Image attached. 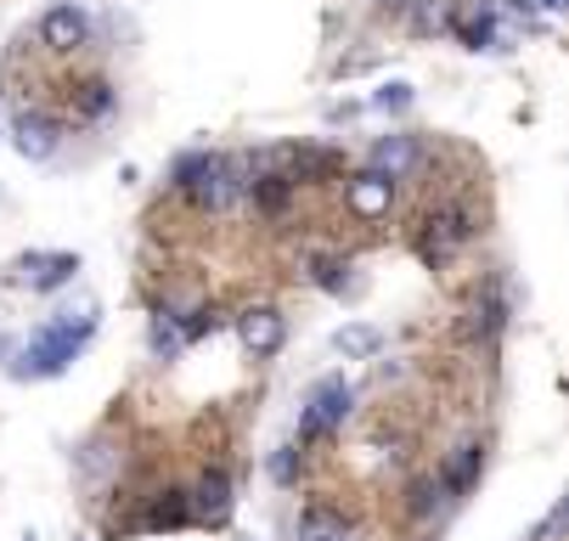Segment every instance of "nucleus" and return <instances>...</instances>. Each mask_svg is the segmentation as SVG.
<instances>
[{
  "label": "nucleus",
  "mask_w": 569,
  "mask_h": 541,
  "mask_svg": "<svg viewBox=\"0 0 569 541\" xmlns=\"http://www.w3.org/2000/svg\"><path fill=\"white\" fill-rule=\"evenodd\" d=\"M91 328H97V304H79V317L73 311H57V322L29 339V350L18 361V378H57L79 350H86Z\"/></svg>",
  "instance_id": "f257e3e1"
},
{
  "label": "nucleus",
  "mask_w": 569,
  "mask_h": 541,
  "mask_svg": "<svg viewBox=\"0 0 569 541\" xmlns=\"http://www.w3.org/2000/svg\"><path fill=\"white\" fill-rule=\"evenodd\" d=\"M350 401H356V390H350L345 378H321L316 390H310V401H305V412H299V440L333 434V429L350 418Z\"/></svg>",
  "instance_id": "f03ea898"
},
{
  "label": "nucleus",
  "mask_w": 569,
  "mask_h": 541,
  "mask_svg": "<svg viewBox=\"0 0 569 541\" xmlns=\"http://www.w3.org/2000/svg\"><path fill=\"white\" fill-rule=\"evenodd\" d=\"M473 238V214L462 209V203H451V209H435L429 220H423V238H418V254L429 260V266H446L462 243Z\"/></svg>",
  "instance_id": "7ed1b4c3"
},
{
  "label": "nucleus",
  "mask_w": 569,
  "mask_h": 541,
  "mask_svg": "<svg viewBox=\"0 0 569 541\" xmlns=\"http://www.w3.org/2000/svg\"><path fill=\"white\" fill-rule=\"evenodd\" d=\"M242 192H249V164H242V159H220V152H214L209 170H203V181L192 187V203L209 209V214H226Z\"/></svg>",
  "instance_id": "20e7f679"
},
{
  "label": "nucleus",
  "mask_w": 569,
  "mask_h": 541,
  "mask_svg": "<svg viewBox=\"0 0 569 541\" xmlns=\"http://www.w3.org/2000/svg\"><path fill=\"white\" fill-rule=\"evenodd\" d=\"M345 203H350L356 220H383L389 203H395V181L378 176V170H361V176L345 181Z\"/></svg>",
  "instance_id": "39448f33"
},
{
  "label": "nucleus",
  "mask_w": 569,
  "mask_h": 541,
  "mask_svg": "<svg viewBox=\"0 0 569 541\" xmlns=\"http://www.w3.org/2000/svg\"><path fill=\"white\" fill-rule=\"evenodd\" d=\"M187 508H192L198 524H226L231 519V480L220 469H203L198 485L187 491Z\"/></svg>",
  "instance_id": "423d86ee"
},
{
  "label": "nucleus",
  "mask_w": 569,
  "mask_h": 541,
  "mask_svg": "<svg viewBox=\"0 0 569 541\" xmlns=\"http://www.w3.org/2000/svg\"><path fill=\"white\" fill-rule=\"evenodd\" d=\"M40 40H46V51H79L91 40V18L79 7H51L40 18Z\"/></svg>",
  "instance_id": "0eeeda50"
},
{
  "label": "nucleus",
  "mask_w": 569,
  "mask_h": 541,
  "mask_svg": "<svg viewBox=\"0 0 569 541\" xmlns=\"http://www.w3.org/2000/svg\"><path fill=\"white\" fill-rule=\"evenodd\" d=\"M237 333H242V344H249L254 355H277L282 339H288V328H282V317L271 311V304H249V311L237 317Z\"/></svg>",
  "instance_id": "6e6552de"
},
{
  "label": "nucleus",
  "mask_w": 569,
  "mask_h": 541,
  "mask_svg": "<svg viewBox=\"0 0 569 541\" xmlns=\"http://www.w3.org/2000/svg\"><path fill=\"white\" fill-rule=\"evenodd\" d=\"M79 271V254H23L18 260V282H29L34 293H51L62 282H73Z\"/></svg>",
  "instance_id": "1a4fd4ad"
},
{
  "label": "nucleus",
  "mask_w": 569,
  "mask_h": 541,
  "mask_svg": "<svg viewBox=\"0 0 569 541\" xmlns=\"http://www.w3.org/2000/svg\"><path fill=\"white\" fill-rule=\"evenodd\" d=\"M12 141H18V152H23V159H51V152H57V141H62V124L51 119V113H23L18 119V130H12Z\"/></svg>",
  "instance_id": "9d476101"
},
{
  "label": "nucleus",
  "mask_w": 569,
  "mask_h": 541,
  "mask_svg": "<svg viewBox=\"0 0 569 541\" xmlns=\"http://www.w3.org/2000/svg\"><path fill=\"white\" fill-rule=\"evenodd\" d=\"M418 159H423L418 136H383V141L372 147V170L389 176V181H400L406 170H418Z\"/></svg>",
  "instance_id": "9b49d317"
},
{
  "label": "nucleus",
  "mask_w": 569,
  "mask_h": 541,
  "mask_svg": "<svg viewBox=\"0 0 569 541\" xmlns=\"http://www.w3.org/2000/svg\"><path fill=\"white\" fill-rule=\"evenodd\" d=\"M181 524H192V508H187V491H158L152 502H147V530H181Z\"/></svg>",
  "instance_id": "f8f14e48"
},
{
  "label": "nucleus",
  "mask_w": 569,
  "mask_h": 541,
  "mask_svg": "<svg viewBox=\"0 0 569 541\" xmlns=\"http://www.w3.org/2000/svg\"><path fill=\"white\" fill-rule=\"evenodd\" d=\"M451 29H457L462 46H473V51H502V34H497V18H491V12H462V18H451Z\"/></svg>",
  "instance_id": "ddd939ff"
},
{
  "label": "nucleus",
  "mask_w": 569,
  "mask_h": 541,
  "mask_svg": "<svg viewBox=\"0 0 569 541\" xmlns=\"http://www.w3.org/2000/svg\"><path fill=\"white\" fill-rule=\"evenodd\" d=\"M502 317H508V299H502V288L491 282V288H485V299H473V311H468V333L491 339V333L502 328Z\"/></svg>",
  "instance_id": "4468645a"
},
{
  "label": "nucleus",
  "mask_w": 569,
  "mask_h": 541,
  "mask_svg": "<svg viewBox=\"0 0 569 541\" xmlns=\"http://www.w3.org/2000/svg\"><path fill=\"white\" fill-rule=\"evenodd\" d=\"M299 541H350V524H345V513H333V508H310V513L299 519Z\"/></svg>",
  "instance_id": "2eb2a0df"
},
{
  "label": "nucleus",
  "mask_w": 569,
  "mask_h": 541,
  "mask_svg": "<svg viewBox=\"0 0 569 541\" xmlns=\"http://www.w3.org/2000/svg\"><path fill=\"white\" fill-rule=\"evenodd\" d=\"M479 462H485L479 445H457L451 462H446V474H440V485H446V491H468V485L479 480Z\"/></svg>",
  "instance_id": "dca6fc26"
},
{
  "label": "nucleus",
  "mask_w": 569,
  "mask_h": 541,
  "mask_svg": "<svg viewBox=\"0 0 569 541\" xmlns=\"http://www.w3.org/2000/svg\"><path fill=\"white\" fill-rule=\"evenodd\" d=\"M333 350L350 355V361H367V355L383 350V333H378V328H339V333H333Z\"/></svg>",
  "instance_id": "f3484780"
},
{
  "label": "nucleus",
  "mask_w": 569,
  "mask_h": 541,
  "mask_svg": "<svg viewBox=\"0 0 569 541\" xmlns=\"http://www.w3.org/2000/svg\"><path fill=\"white\" fill-rule=\"evenodd\" d=\"M412 29H418V34H446V29H451V0H418Z\"/></svg>",
  "instance_id": "a211bd4d"
},
{
  "label": "nucleus",
  "mask_w": 569,
  "mask_h": 541,
  "mask_svg": "<svg viewBox=\"0 0 569 541\" xmlns=\"http://www.w3.org/2000/svg\"><path fill=\"white\" fill-rule=\"evenodd\" d=\"M181 344H187V333H181V322H176V317H164V311H158V317H152V350H158V355H164V361H170V355H176Z\"/></svg>",
  "instance_id": "6ab92c4d"
},
{
  "label": "nucleus",
  "mask_w": 569,
  "mask_h": 541,
  "mask_svg": "<svg viewBox=\"0 0 569 541\" xmlns=\"http://www.w3.org/2000/svg\"><path fill=\"white\" fill-rule=\"evenodd\" d=\"M209 159H214V152H181V159H176V187H181V192H192V187L203 181Z\"/></svg>",
  "instance_id": "aec40b11"
},
{
  "label": "nucleus",
  "mask_w": 569,
  "mask_h": 541,
  "mask_svg": "<svg viewBox=\"0 0 569 541\" xmlns=\"http://www.w3.org/2000/svg\"><path fill=\"white\" fill-rule=\"evenodd\" d=\"M113 108V86H102V80H91L86 91H79V113H86V119H102Z\"/></svg>",
  "instance_id": "412c9836"
},
{
  "label": "nucleus",
  "mask_w": 569,
  "mask_h": 541,
  "mask_svg": "<svg viewBox=\"0 0 569 541\" xmlns=\"http://www.w3.org/2000/svg\"><path fill=\"white\" fill-rule=\"evenodd\" d=\"M372 108H383V113H406V108H412V86H406V80H389V86L372 97Z\"/></svg>",
  "instance_id": "4be33fe9"
},
{
  "label": "nucleus",
  "mask_w": 569,
  "mask_h": 541,
  "mask_svg": "<svg viewBox=\"0 0 569 541\" xmlns=\"http://www.w3.org/2000/svg\"><path fill=\"white\" fill-rule=\"evenodd\" d=\"M220 322H226V317H220V304H198V311L181 322V333H187V339H203V333H214Z\"/></svg>",
  "instance_id": "5701e85b"
},
{
  "label": "nucleus",
  "mask_w": 569,
  "mask_h": 541,
  "mask_svg": "<svg viewBox=\"0 0 569 541\" xmlns=\"http://www.w3.org/2000/svg\"><path fill=\"white\" fill-rule=\"evenodd\" d=\"M440 497H446V485H440V480H418V485H412V513H418V519H429V513L440 508Z\"/></svg>",
  "instance_id": "b1692460"
},
{
  "label": "nucleus",
  "mask_w": 569,
  "mask_h": 541,
  "mask_svg": "<svg viewBox=\"0 0 569 541\" xmlns=\"http://www.w3.org/2000/svg\"><path fill=\"white\" fill-rule=\"evenodd\" d=\"M310 277H316L321 288H345V277H339V260H310Z\"/></svg>",
  "instance_id": "393cba45"
},
{
  "label": "nucleus",
  "mask_w": 569,
  "mask_h": 541,
  "mask_svg": "<svg viewBox=\"0 0 569 541\" xmlns=\"http://www.w3.org/2000/svg\"><path fill=\"white\" fill-rule=\"evenodd\" d=\"M271 474H277V480H282V485H288V480H293V445H282V451H277V457H271Z\"/></svg>",
  "instance_id": "a878e982"
},
{
  "label": "nucleus",
  "mask_w": 569,
  "mask_h": 541,
  "mask_svg": "<svg viewBox=\"0 0 569 541\" xmlns=\"http://www.w3.org/2000/svg\"><path fill=\"white\" fill-rule=\"evenodd\" d=\"M541 7H547V12H558V7H563V0H541Z\"/></svg>",
  "instance_id": "bb28decb"
}]
</instances>
